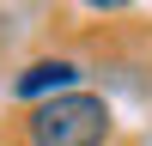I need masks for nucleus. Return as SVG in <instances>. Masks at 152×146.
I'll use <instances>...</instances> for the list:
<instances>
[{
    "instance_id": "nucleus-2",
    "label": "nucleus",
    "mask_w": 152,
    "mask_h": 146,
    "mask_svg": "<svg viewBox=\"0 0 152 146\" xmlns=\"http://www.w3.org/2000/svg\"><path fill=\"white\" fill-rule=\"evenodd\" d=\"M73 79H79V61H67V55H43V61H31V67H18L12 97H24V104H49V97H67Z\"/></svg>"
},
{
    "instance_id": "nucleus-1",
    "label": "nucleus",
    "mask_w": 152,
    "mask_h": 146,
    "mask_svg": "<svg viewBox=\"0 0 152 146\" xmlns=\"http://www.w3.org/2000/svg\"><path fill=\"white\" fill-rule=\"evenodd\" d=\"M18 128H24V146H110L116 116L97 91H67L49 104H31Z\"/></svg>"
}]
</instances>
